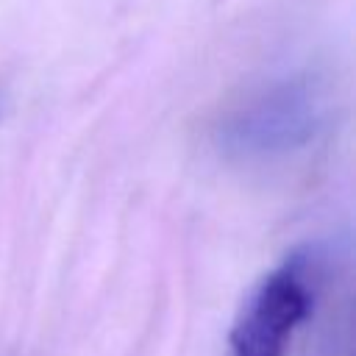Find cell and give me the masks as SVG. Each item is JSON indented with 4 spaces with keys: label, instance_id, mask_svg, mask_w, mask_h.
Masks as SVG:
<instances>
[{
    "label": "cell",
    "instance_id": "cell-1",
    "mask_svg": "<svg viewBox=\"0 0 356 356\" xmlns=\"http://www.w3.org/2000/svg\"><path fill=\"white\" fill-rule=\"evenodd\" d=\"M331 95L320 75L289 70L245 89L217 120V150L248 167L284 164L306 153L325 131Z\"/></svg>",
    "mask_w": 356,
    "mask_h": 356
},
{
    "label": "cell",
    "instance_id": "cell-2",
    "mask_svg": "<svg viewBox=\"0 0 356 356\" xmlns=\"http://www.w3.org/2000/svg\"><path fill=\"white\" fill-rule=\"evenodd\" d=\"M317 256L298 250L275 264L245 298L231 334L228 356H286L317 298Z\"/></svg>",
    "mask_w": 356,
    "mask_h": 356
}]
</instances>
